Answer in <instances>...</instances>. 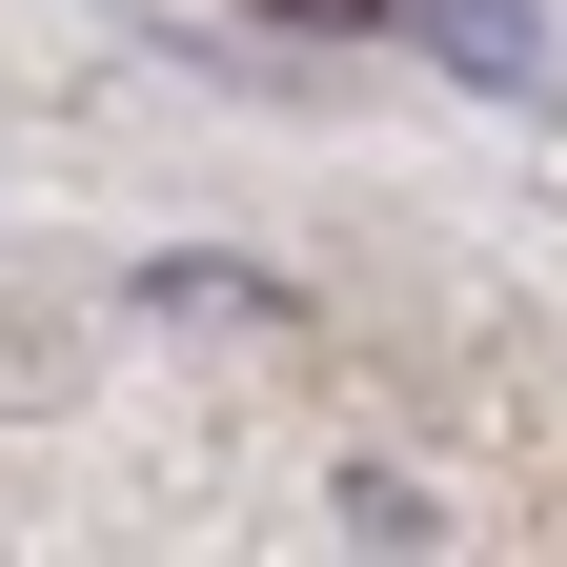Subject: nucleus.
I'll return each mask as SVG.
<instances>
[{"label": "nucleus", "instance_id": "nucleus-1", "mask_svg": "<svg viewBox=\"0 0 567 567\" xmlns=\"http://www.w3.org/2000/svg\"><path fill=\"white\" fill-rule=\"evenodd\" d=\"M405 21H425V61H466V82H547V61H567V0H405Z\"/></svg>", "mask_w": 567, "mask_h": 567}, {"label": "nucleus", "instance_id": "nucleus-2", "mask_svg": "<svg viewBox=\"0 0 567 567\" xmlns=\"http://www.w3.org/2000/svg\"><path fill=\"white\" fill-rule=\"evenodd\" d=\"M284 21H365V0H284Z\"/></svg>", "mask_w": 567, "mask_h": 567}]
</instances>
